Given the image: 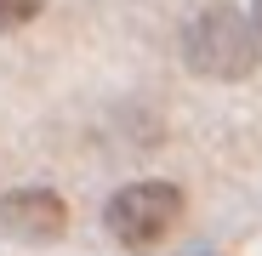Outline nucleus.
<instances>
[{"mask_svg":"<svg viewBox=\"0 0 262 256\" xmlns=\"http://www.w3.org/2000/svg\"><path fill=\"white\" fill-rule=\"evenodd\" d=\"M183 57L194 74H211V80H245L262 57V40L251 29L245 12L234 6H205L188 29H183Z\"/></svg>","mask_w":262,"mask_h":256,"instance_id":"1","label":"nucleus"},{"mask_svg":"<svg viewBox=\"0 0 262 256\" xmlns=\"http://www.w3.org/2000/svg\"><path fill=\"white\" fill-rule=\"evenodd\" d=\"M183 222V188L177 182H125L108 205H103V228L125 245V250H154L171 228Z\"/></svg>","mask_w":262,"mask_h":256,"instance_id":"2","label":"nucleus"},{"mask_svg":"<svg viewBox=\"0 0 262 256\" xmlns=\"http://www.w3.org/2000/svg\"><path fill=\"white\" fill-rule=\"evenodd\" d=\"M63 228H69L63 194H52V188H12V194H0V234L46 245V239H57Z\"/></svg>","mask_w":262,"mask_h":256,"instance_id":"3","label":"nucleus"},{"mask_svg":"<svg viewBox=\"0 0 262 256\" xmlns=\"http://www.w3.org/2000/svg\"><path fill=\"white\" fill-rule=\"evenodd\" d=\"M40 6H46V0H0V34H12V29L34 23V17H40Z\"/></svg>","mask_w":262,"mask_h":256,"instance_id":"4","label":"nucleus"},{"mask_svg":"<svg viewBox=\"0 0 262 256\" xmlns=\"http://www.w3.org/2000/svg\"><path fill=\"white\" fill-rule=\"evenodd\" d=\"M251 29H256V40H262V0H251Z\"/></svg>","mask_w":262,"mask_h":256,"instance_id":"5","label":"nucleus"}]
</instances>
